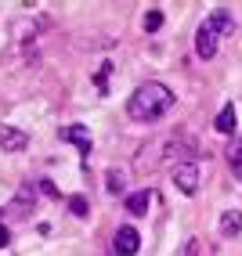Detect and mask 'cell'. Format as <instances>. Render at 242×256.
I'll return each mask as SVG.
<instances>
[{
    "label": "cell",
    "instance_id": "cell-1",
    "mask_svg": "<svg viewBox=\"0 0 242 256\" xmlns=\"http://www.w3.org/2000/svg\"><path fill=\"white\" fill-rule=\"evenodd\" d=\"M170 108H174V90H170L166 83H159V80L141 83L127 101V112H130V119H137V123H155V119L166 116Z\"/></svg>",
    "mask_w": 242,
    "mask_h": 256
},
{
    "label": "cell",
    "instance_id": "cell-2",
    "mask_svg": "<svg viewBox=\"0 0 242 256\" xmlns=\"http://www.w3.org/2000/svg\"><path fill=\"white\" fill-rule=\"evenodd\" d=\"M231 29H235L231 14L224 11V8H217L210 18L199 26V32H195V54H199V58H213V54H217L220 36H224V32H231Z\"/></svg>",
    "mask_w": 242,
    "mask_h": 256
},
{
    "label": "cell",
    "instance_id": "cell-3",
    "mask_svg": "<svg viewBox=\"0 0 242 256\" xmlns=\"http://www.w3.org/2000/svg\"><path fill=\"white\" fill-rule=\"evenodd\" d=\"M170 177H174V184H177L181 195H195L199 192V166L195 162H174Z\"/></svg>",
    "mask_w": 242,
    "mask_h": 256
},
{
    "label": "cell",
    "instance_id": "cell-4",
    "mask_svg": "<svg viewBox=\"0 0 242 256\" xmlns=\"http://www.w3.org/2000/svg\"><path fill=\"white\" fill-rule=\"evenodd\" d=\"M112 249H116V256H134L141 249V234H137L130 224H123L116 231V238H112Z\"/></svg>",
    "mask_w": 242,
    "mask_h": 256
},
{
    "label": "cell",
    "instance_id": "cell-5",
    "mask_svg": "<svg viewBox=\"0 0 242 256\" xmlns=\"http://www.w3.org/2000/svg\"><path fill=\"white\" fill-rule=\"evenodd\" d=\"M29 138L19 130V126H0V148L4 152H26Z\"/></svg>",
    "mask_w": 242,
    "mask_h": 256
},
{
    "label": "cell",
    "instance_id": "cell-6",
    "mask_svg": "<svg viewBox=\"0 0 242 256\" xmlns=\"http://www.w3.org/2000/svg\"><path fill=\"white\" fill-rule=\"evenodd\" d=\"M58 138H62V141H73V144H80L83 152H91V130H87V126H80V123H73V126H62V130H58Z\"/></svg>",
    "mask_w": 242,
    "mask_h": 256
},
{
    "label": "cell",
    "instance_id": "cell-7",
    "mask_svg": "<svg viewBox=\"0 0 242 256\" xmlns=\"http://www.w3.org/2000/svg\"><path fill=\"white\" fill-rule=\"evenodd\" d=\"M213 126L220 130V134H235V126H238V112H235V105L228 101L220 112H217V119H213Z\"/></svg>",
    "mask_w": 242,
    "mask_h": 256
},
{
    "label": "cell",
    "instance_id": "cell-8",
    "mask_svg": "<svg viewBox=\"0 0 242 256\" xmlns=\"http://www.w3.org/2000/svg\"><path fill=\"white\" fill-rule=\"evenodd\" d=\"M152 192H148V188H141V192H134V195H127V210L134 213V216H145L148 213V206H152Z\"/></svg>",
    "mask_w": 242,
    "mask_h": 256
},
{
    "label": "cell",
    "instance_id": "cell-9",
    "mask_svg": "<svg viewBox=\"0 0 242 256\" xmlns=\"http://www.w3.org/2000/svg\"><path fill=\"white\" fill-rule=\"evenodd\" d=\"M242 231V210H224L220 213V234L224 238H235Z\"/></svg>",
    "mask_w": 242,
    "mask_h": 256
},
{
    "label": "cell",
    "instance_id": "cell-10",
    "mask_svg": "<svg viewBox=\"0 0 242 256\" xmlns=\"http://www.w3.org/2000/svg\"><path fill=\"white\" fill-rule=\"evenodd\" d=\"M29 195H33V188L26 184L22 192H19V198H15L11 206H8V216H11V220H22V216L29 213Z\"/></svg>",
    "mask_w": 242,
    "mask_h": 256
},
{
    "label": "cell",
    "instance_id": "cell-11",
    "mask_svg": "<svg viewBox=\"0 0 242 256\" xmlns=\"http://www.w3.org/2000/svg\"><path fill=\"white\" fill-rule=\"evenodd\" d=\"M224 156H228V166L235 170V177L242 180V138H235V141L228 144V152H224Z\"/></svg>",
    "mask_w": 242,
    "mask_h": 256
},
{
    "label": "cell",
    "instance_id": "cell-12",
    "mask_svg": "<svg viewBox=\"0 0 242 256\" xmlns=\"http://www.w3.org/2000/svg\"><path fill=\"white\" fill-rule=\"evenodd\" d=\"M105 188H109V195H123L127 192V177L119 174V170H109V174H105Z\"/></svg>",
    "mask_w": 242,
    "mask_h": 256
},
{
    "label": "cell",
    "instance_id": "cell-13",
    "mask_svg": "<svg viewBox=\"0 0 242 256\" xmlns=\"http://www.w3.org/2000/svg\"><path fill=\"white\" fill-rule=\"evenodd\" d=\"M69 210H73L76 216H87V198H83V195H73V198H69Z\"/></svg>",
    "mask_w": 242,
    "mask_h": 256
},
{
    "label": "cell",
    "instance_id": "cell-14",
    "mask_svg": "<svg viewBox=\"0 0 242 256\" xmlns=\"http://www.w3.org/2000/svg\"><path fill=\"white\" fill-rule=\"evenodd\" d=\"M159 26H163V11H148V14H145V29H148V32H155Z\"/></svg>",
    "mask_w": 242,
    "mask_h": 256
},
{
    "label": "cell",
    "instance_id": "cell-15",
    "mask_svg": "<svg viewBox=\"0 0 242 256\" xmlns=\"http://www.w3.org/2000/svg\"><path fill=\"white\" fill-rule=\"evenodd\" d=\"M8 242H11V234H8V228H4V224H0V249H4Z\"/></svg>",
    "mask_w": 242,
    "mask_h": 256
}]
</instances>
